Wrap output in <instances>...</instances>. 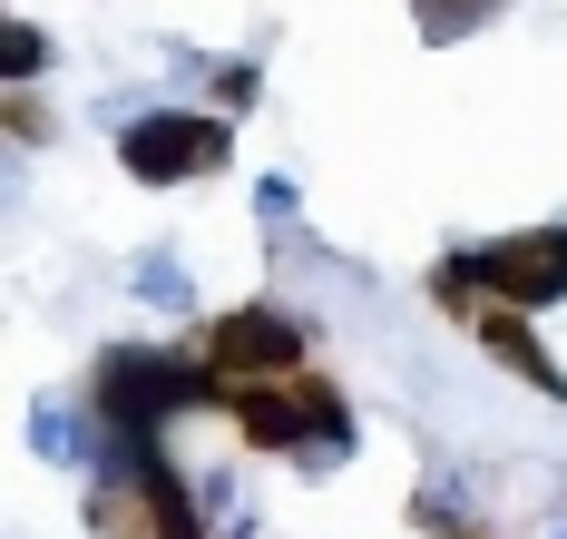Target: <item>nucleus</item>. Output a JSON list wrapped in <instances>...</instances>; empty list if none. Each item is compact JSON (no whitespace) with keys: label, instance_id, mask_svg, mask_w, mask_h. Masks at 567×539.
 Listing matches in <instances>:
<instances>
[{"label":"nucleus","instance_id":"obj_1","mask_svg":"<svg viewBox=\"0 0 567 539\" xmlns=\"http://www.w3.org/2000/svg\"><path fill=\"white\" fill-rule=\"evenodd\" d=\"M226 393L235 383L216 373V363H176V354H109L99 383H89L99 421H117V431L167 421V413H226Z\"/></svg>","mask_w":567,"mask_h":539},{"label":"nucleus","instance_id":"obj_2","mask_svg":"<svg viewBox=\"0 0 567 539\" xmlns=\"http://www.w3.org/2000/svg\"><path fill=\"white\" fill-rule=\"evenodd\" d=\"M206 363H216L226 383H284V373L313 363V324L284 314V304H235V314L206 324Z\"/></svg>","mask_w":567,"mask_h":539},{"label":"nucleus","instance_id":"obj_3","mask_svg":"<svg viewBox=\"0 0 567 539\" xmlns=\"http://www.w3.org/2000/svg\"><path fill=\"white\" fill-rule=\"evenodd\" d=\"M226 119H196V109H147V119L117 138V167L127 177H147V186H196V177H216L226 167Z\"/></svg>","mask_w":567,"mask_h":539},{"label":"nucleus","instance_id":"obj_4","mask_svg":"<svg viewBox=\"0 0 567 539\" xmlns=\"http://www.w3.org/2000/svg\"><path fill=\"white\" fill-rule=\"evenodd\" d=\"M470 275L489 285V304L538 314V304H558V295H567V226H518V236L470 245Z\"/></svg>","mask_w":567,"mask_h":539},{"label":"nucleus","instance_id":"obj_5","mask_svg":"<svg viewBox=\"0 0 567 539\" xmlns=\"http://www.w3.org/2000/svg\"><path fill=\"white\" fill-rule=\"evenodd\" d=\"M226 413H235V431H245L255 451H303V431H313V403L293 393V373H284V383H235Z\"/></svg>","mask_w":567,"mask_h":539},{"label":"nucleus","instance_id":"obj_6","mask_svg":"<svg viewBox=\"0 0 567 539\" xmlns=\"http://www.w3.org/2000/svg\"><path fill=\"white\" fill-rule=\"evenodd\" d=\"M470 334H480V354H489V363H509L518 383H538L548 403H567V373H558V354H548V344L528 334V314H518V304H489V314H480Z\"/></svg>","mask_w":567,"mask_h":539},{"label":"nucleus","instance_id":"obj_7","mask_svg":"<svg viewBox=\"0 0 567 539\" xmlns=\"http://www.w3.org/2000/svg\"><path fill=\"white\" fill-rule=\"evenodd\" d=\"M137 510H147V530H157V539H206V520H196V500H186V480H176L167 451L137 461Z\"/></svg>","mask_w":567,"mask_h":539},{"label":"nucleus","instance_id":"obj_8","mask_svg":"<svg viewBox=\"0 0 567 539\" xmlns=\"http://www.w3.org/2000/svg\"><path fill=\"white\" fill-rule=\"evenodd\" d=\"M50 60V40H40V30H30V20H10V30H0V69H10V89H30V69Z\"/></svg>","mask_w":567,"mask_h":539},{"label":"nucleus","instance_id":"obj_9","mask_svg":"<svg viewBox=\"0 0 567 539\" xmlns=\"http://www.w3.org/2000/svg\"><path fill=\"white\" fill-rule=\"evenodd\" d=\"M10 138H20V148H40V138H50V109H40L30 89H10Z\"/></svg>","mask_w":567,"mask_h":539},{"label":"nucleus","instance_id":"obj_10","mask_svg":"<svg viewBox=\"0 0 567 539\" xmlns=\"http://www.w3.org/2000/svg\"><path fill=\"white\" fill-rule=\"evenodd\" d=\"M421 520H431L441 539H489V530H470V520H441V510H421Z\"/></svg>","mask_w":567,"mask_h":539},{"label":"nucleus","instance_id":"obj_11","mask_svg":"<svg viewBox=\"0 0 567 539\" xmlns=\"http://www.w3.org/2000/svg\"><path fill=\"white\" fill-rule=\"evenodd\" d=\"M431 10H441V0H431ZM460 10H470V0H460Z\"/></svg>","mask_w":567,"mask_h":539}]
</instances>
